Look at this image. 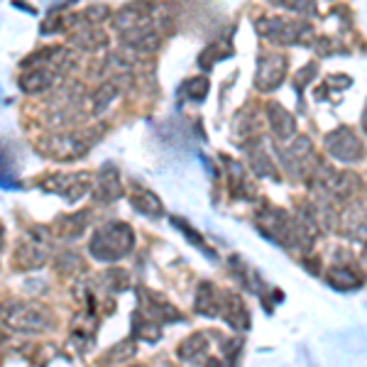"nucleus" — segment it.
Returning a JSON list of instances; mask_svg holds the SVG:
<instances>
[{
  "label": "nucleus",
  "mask_w": 367,
  "mask_h": 367,
  "mask_svg": "<svg viewBox=\"0 0 367 367\" xmlns=\"http://www.w3.org/2000/svg\"><path fill=\"white\" fill-rule=\"evenodd\" d=\"M132 230L127 223H105L91 238V255L101 262H115L132 250Z\"/></svg>",
  "instance_id": "f257e3e1"
},
{
  "label": "nucleus",
  "mask_w": 367,
  "mask_h": 367,
  "mask_svg": "<svg viewBox=\"0 0 367 367\" xmlns=\"http://www.w3.org/2000/svg\"><path fill=\"white\" fill-rule=\"evenodd\" d=\"M326 147H328V154L336 159H341V162H358V159H363V142L358 140V135H355L350 127H341V130H333L326 135Z\"/></svg>",
  "instance_id": "f03ea898"
},
{
  "label": "nucleus",
  "mask_w": 367,
  "mask_h": 367,
  "mask_svg": "<svg viewBox=\"0 0 367 367\" xmlns=\"http://www.w3.org/2000/svg\"><path fill=\"white\" fill-rule=\"evenodd\" d=\"M257 27H260V35L262 37H270V40L282 42V44H299V42H304L306 35H311V27L302 25V22L282 20V18L262 20Z\"/></svg>",
  "instance_id": "7ed1b4c3"
},
{
  "label": "nucleus",
  "mask_w": 367,
  "mask_h": 367,
  "mask_svg": "<svg viewBox=\"0 0 367 367\" xmlns=\"http://www.w3.org/2000/svg\"><path fill=\"white\" fill-rule=\"evenodd\" d=\"M284 71H287V59L282 54H267L260 59V69L255 76V83L262 91H272L284 81Z\"/></svg>",
  "instance_id": "20e7f679"
},
{
  "label": "nucleus",
  "mask_w": 367,
  "mask_h": 367,
  "mask_svg": "<svg viewBox=\"0 0 367 367\" xmlns=\"http://www.w3.org/2000/svg\"><path fill=\"white\" fill-rule=\"evenodd\" d=\"M88 184H91L88 174H52L47 179V191L61 193L69 201H76V198L88 191Z\"/></svg>",
  "instance_id": "39448f33"
},
{
  "label": "nucleus",
  "mask_w": 367,
  "mask_h": 367,
  "mask_svg": "<svg viewBox=\"0 0 367 367\" xmlns=\"http://www.w3.org/2000/svg\"><path fill=\"white\" fill-rule=\"evenodd\" d=\"M10 321H13L15 328H20V331H44L52 319H49L47 311L40 309V306L22 304V306H13Z\"/></svg>",
  "instance_id": "423d86ee"
},
{
  "label": "nucleus",
  "mask_w": 367,
  "mask_h": 367,
  "mask_svg": "<svg viewBox=\"0 0 367 367\" xmlns=\"http://www.w3.org/2000/svg\"><path fill=\"white\" fill-rule=\"evenodd\" d=\"M260 230L275 243H284V238L292 233V228L287 223V216L277 208H267L260 213Z\"/></svg>",
  "instance_id": "0eeeda50"
},
{
  "label": "nucleus",
  "mask_w": 367,
  "mask_h": 367,
  "mask_svg": "<svg viewBox=\"0 0 367 367\" xmlns=\"http://www.w3.org/2000/svg\"><path fill=\"white\" fill-rule=\"evenodd\" d=\"M267 118H270V127L275 130L277 137H292L294 130H297V120L294 115H289L280 103H270L267 105Z\"/></svg>",
  "instance_id": "6e6552de"
},
{
  "label": "nucleus",
  "mask_w": 367,
  "mask_h": 367,
  "mask_svg": "<svg viewBox=\"0 0 367 367\" xmlns=\"http://www.w3.org/2000/svg\"><path fill=\"white\" fill-rule=\"evenodd\" d=\"M341 225L346 228L348 235L355 238H367V203H355L346 208Z\"/></svg>",
  "instance_id": "1a4fd4ad"
},
{
  "label": "nucleus",
  "mask_w": 367,
  "mask_h": 367,
  "mask_svg": "<svg viewBox=\"0 0 367 367\" xmlns=\"http://www.w3.org/2000/svg\"><path fill=\"white\" fill-rule=\"evenodd\" d=\"M130 203L135 206L140 213H147V216H152V218L162 216V201H159L152 191H147V188H135L130 196Z\"/></svg>",
  "instance_id": "9d476101"
},
{
  "label": "nucleus",
  "mask_w": 367,
  "mask_h": 367,
  "mask_svg": "<svg viewBox=\"0 0 367 367\" xmlns=\"http://www.w3.org/2000/svg\"><path fill=\"white\" fill-rule=\"evenodd\" d=\"M326 280L333 289H358L360 287V277L355 275L350 267H331Z\"/></svg>",
  "instance_id": "9b49d317"
},
{
  "label": "nucleus",
  "mask_w": 367,
  "mask_h": 367,
  "mask_svg": "<svg viewBox=\"0 0 367 367\" xmlns=\"http://www.w3.org/2000/svg\"><path fill=\"white\" fill-rule=\"evenodd\" d=\"M120 193H122V188H120V179H118V169H115V174L110 176V181H108V169L103 166L101 181H98V186H96V198L98 201H115Z\"/></svg>",
  "instance_id": "f8f14e48"
},
{
  "label": "nucleus",
  "mask_w": 367,
  "mask_h": 367,
  "mask_svg": "<svg viewBox=\"0 0 367 367\" xmlns=\"http://www.w3.org/2000/svg\"><path fill=\"white\" fill-rule=\"evenodd\" d=\"M20 86H22V91H27V93L44 91V88L52 86V74H49L47 69H40V71H27V74L20 79Z\"/></svg>",
  "instance_id": "ddd939ff"
},
{
  "label": "nucleus",
  "mask_w": 367,
  "mask_h": 367,
  "mask_svg": "<svg viewBox=\"0 0 367 367\" xmlns=\"http://www.w3.org/2000/svg\"><path fill=\"white\" fill-rule=\"evenodd\" d=\"M206 350H208V341H206V336L203 333H193L191 338H186V341L181 343L179 358L181 360H198V355H206Z\"/></svg>",
  "instance_id": "4468645a"
},
{
  "label": "nucleus",
  "mask_w": 367,
  "mask_h": 367,
  "mask_svg": "<svg viewBox=\"0 0 367 367\" xmlns=\"http://www.w3.org/2000/svg\"><path fill=\"white\" fill-rule=\"evenodd\" d=\"M184 93H186L191 101H203L206 93H208V79L206 76H196V79L184 83Z\"/></svg>",
  "instance_id": "2eb2a0df"
},
{
  "label": "nucleus",
  "mask_w": 367,
  "mask_h": 367,
  "mask_svg": "<svg viewBox=\"0 0 367 367\" xmlns=\"http://www.w3.org/2000/svg\"><path fill=\"white\" fill-rule=\"evenodd\" d=\"M223 57H230V49H225V44H223V42H218V44H211V47L206 49V52L201 54V59H198V64H201V66H206V69H208V66H213L216 61H218V59H223Z\"/></svg>",
  "instance_id": "dca6fc26"
},
{
  "label": "nucleus",
  "mask_w": 367,
  "mask_h": 367,
  "mask_svg": "<svg viewBox=\"0 0 367 367\" xmlns=\"http://www.w3.org/2000/svg\"><path fill=\"white\" fill-rule=\"evenodd\" d=\"M277 5H282V8L287 10H294V13H316V3L314 0H275Z\"/></svg>",
  "instance_id": "f3484780"
},
{
  "label": "nucleus",
  "mask_w": 367,
  "mask_h": 367,
  "mask_svg": "<svg viewBox=\"0 0 367 367\" xmlns=\"http://www.w3.org/2000/svg\"><path fill=\"white\" fill-rule=\"evenodd\" d=\"M132 355H135V346H132V343H120V346L115 348V353L105 355V360H108V363H120V360H127L132 358Z\"/></svg>",
  "instance_id": "a211bd4d"
},
{
  "label": "nucleus",
  "mask_w": 367,
  "mask_h": 367,
  "mask_svg": "<svg viewBox=\"0 0 367 367\" xmlns=\"http://www.w3.org/2000/svg\"><path fill=\"white\" fill-rule=\"evenodd\" d=\"M363 130H365V135H367V110L363 113Z\"/></svg>",
  "instance_id": "6ab92c4d"
}]
</instances>
